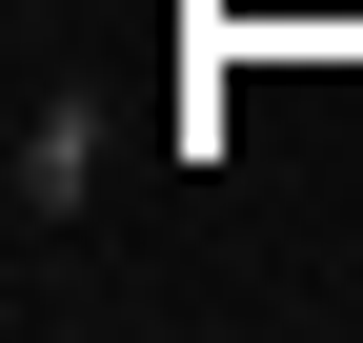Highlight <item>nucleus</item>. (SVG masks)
<instances>
[{
	"label": "nucleus",
	"instance_id": "nucleus-1",
	"mask_svg": "<svg viewBox=\"0 0 363 343\" xmlns=\"http://www.w3.org/2000/svg\"><path fill=\"white\" fill-rule=\"evenodd\" d=\"M0 182H21V242H40V223H81V202H101V101H40Z\"/></svg>",
	"mask_w": 363,
	"mask_h": 343
}]
</instances>
